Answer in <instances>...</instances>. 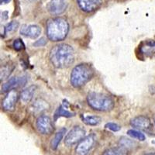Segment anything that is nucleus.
Returning a JSON list of instances; mask_svg holds the SVG:
<instances>
[{
    "label": "nucleus",
    "instance_id": "nucleus-17",
    "mask_svg": "<svg viewBox=\"0 0 155 155\" xmlns=\"http://www.w3.org/2000/svg\"><path fill=\"white\" fill-rule=\"evenodd\" d=\"M74 115H75V113L68 111V109H64L63 105H61V106H59V107L57 109L56 111H55L54 115V120L56 121L58 118H60L61 116L69 118V117H72V116H74Z\"/></svg>",
    "mask_w": 155,
    "mask_h": 155
},
{
    "label": "nucleus",
    "instance_id": "nucleus-6",
    "mask_svg": "<svg viewBox=\"0 0 155 155\" xmlns=\"http://www.w3.org/2000/svg\"><path fill=\"white\" fill-rule=\"evenodd\" d=\"M36 127L40 134L43 135H51L54 130L53 122L49 116L41 115L36 121Z\"/></svg>",
    "mask_w": 155,
    "mask_h": 155
},
{
    "label": "nucleus",
    "instance_id": "nucleus-28",
    "mask_svg": "<svg viewBox=\"0 0 155 155\" xmlns=\"http://www.w3.org/2000/svg\"><path fill=\"white\" fill-rule=\"evenodd\" d=\"M27 1H29V2H35V1H37V0H27Z\"/></svg>",
    "mask_w": 155,
    "mask_h": 155
},
{
    "label": "nucleus",
    "instance_id": "nucleus-11",
    "mask_svg": "<svg viewBox=\"0 0 155 155\" xmlns=\"http://www.w3.org/2000/svg\"><path fill=\"white\" fill-rule=\"evenodd\" d=\"M77 4L83 12L90 13L100 7L102 0H77Z\"/></svg>",
    "mask_w": 155,
    "mask_h": 155
},
{
    "label": "nucleus",
    "instance_id": "nucleus-27",
    "mask_svg": "<svg viewBox=\"0 0 155 155\" xmlns=\"http://www.w3.org/2000/svg\"><path fill=\"white\" fill-rule=\"evenodd\" d=\"M144 155H155L154 152H152V153H145Z\"/></svg>",
    "mask_w": 155,
    "mask_h": 155
},
{
    "label": "nucleus",
    "instance_id": "nucleus-5",
    "mask_svg": "<svg viewBox=\"0 0 155 155\" xmlns=\"http://www.w3.org/2000/svg\"><path fill=\"white\" fill-rule=\"evenodd\" d=\"M86 131L81 126H74L67 134L64 138V144L67 147H72L79 143L85 137Z\"/></svg>",
    "mask_w": 155,
    "mask_h": 155
},
{
    "label": "nucleus",
    "instance_id": "nucleus-22",
    "mask_svg": "<svg viewBox=\"0 0 155 155\" xmlns=\"http://www.w3.org/2000/svg\"><path fill=\"white\" fill-rule=\"evenodd\" d=\"M19 27V22L17 21H12L8 23L4 28V34H10L12 32L15 31Z\"/></svg>",
    "mask_w": 155,
    "mask_h": 155
},
{
    "label": "nucleus",
    "instance_id": "nucleus-7",
    "mask_svg": "<svg viewBox=\"0 0 155 155\" xmlns=\"http://www.w3.org/2000/svg\"><path fill=\"white\" fill-rule=\"evenodd\" d=\"M96 143V136L94 134L85 137L76 147L75 151L78 155H88Z\"/></svg>",
    "mask_w": 155,
    "mask_h": 155
},
{
    "label": "nucleus",
    "instance_id": "nucleus-24",
    "mask_svg": "<svg viewBox=\"0 0 155 155\" xmlns=\"http://www.w3.org/2000/svg\"><path fill=\"white\" fill-rule=\"evenodd\" d=\"M105 127L113 132H117V131L120 130V129H121V127L120 125L115 124V123H107L105 125Z\"/></svg>",
    "mask_w": 155,
    "mask_h": 155
},
{
    "label": "nucleus",
    "instance_id": "nucleus-1",
    "mask_svg": "<svg viewBox=\"0 0 155 155\" xmlns=\"http://www.w3.org/2000/svg\"><path fill=\"white\" fill-rule=\"evenodd\" d=\"M49 59L57 68L70 67L74 61V48L68 44H57L50 51Z\"/></svg>",
    "mask_w": 155,
    "mask_h": 155
},
{
    "label": "nucleus",
    "instance_id": "nucleus-25",
    "mask_svg": "<svg viewBox=\"0 0 155 155\" xmlns=\"http://www.w3.org/2000/svg\"><path fill=\"white\" fill-rule=\"evenodd\" d=\"M46 44H47V40L44 38V37H42L41 39H40V40L37 41L36 42H34V44H33V45H34V47H36V48H38V47L45 46Z\"/></svg>",
    "mask_w": 155,
    "mask_h": 155
},
{
    "label": "nucleus",
    "instance_id": "nucleus-12",
    "mask_svg": "<svg viewBox=\"0 0 155 155\" xmlns=\"http://www.w3.org/2000/svg\"><path fill=\"white\" fill-rule=\"evenodd\" d=\"M18 97H19V94L16 90L14 89L9 92V93L2 101V108L5 111H13L16 102H17Z\"/></svg>",
    "mask_w": 155,
    "mask_h": 155
},
{
    "label": "nucleus",
    "instance_id": "nucleus-14",
    "mask_svg": "<svg viewBox=\"0 0 155 155\" xmlns=\"http://www.w3.org/2000/svg\"><path fill=\"white\" fill-rule=\"evenodd\" d=\"M36 85H30L28 88H25L20 93V99L24 103H28L32 100L36 91Z\"/></svg>",
    "mask_w": 155,
    "mask_h": 155
},
{
    "label": "nucleus",
    "instance_id": "nucleus-19",
    "mask_svg": "<svg viewBox=\"0 0 155 155\" xmlns=\"http://www.w3.org/2000/svg\"><path fill=\"white\" fill-rule=\"evenodd\" d=\"M33 109H34V111L37 112V113H40L42 110H44V109H47V107H48V103H47L45 101L41 100V99H39V100H37L35 102H34L33 106Z\"/></svg>",
    "mask_w": 155,
    "mask_h": 155
},
{
    "label": "nucleus",
    "instance_id": "nucleus-20",
    "mask_svg": "<svg viewBox=\"0 0 155 155\" xmlns=\"http://www.w3.org/2000/svg\"><path fill=\"white\" fill-rule=\"evenodd\" d=\"M127 134L132 138H134V139L138 140L140 141H143L146 139V137H145L144 134H142L140 131L136 130H129L127 131Z\"/></svg>",
    "mask_w": 155,
    "mask_h": 155
},
{
    "label": "nucleus",
    "instance_id": "nucleus-15",
    "mask_svg": "<svg viewBox=\"0 0 155 155\" xmlns=\"http://www.w3.org/2000/svg\"><path fill=\"white\" fill-rule=\"evenodd\" d=\"M102 155H129L128 150L124 146L113 147L104 151Z\"/></svg>",
    "mask_w": 155,
    "mask_h": 155
},
{
    "label": "nucleus",
    "instance_id": "nucleus-3",
    "mask_svg": "<svg viewBox=\"0 0 155 155\" xmlns=\"http://www.w3.org/2000/svg\"><path fill=\"white\" fill-rule=\"evenodd\" d=\"M95 71L91 64L81 63L76 65L71 71L70 77L71 84L74 88H81L93 78Z\"/></svg>",
    "mask_w": 155,
    "mask_h": 155
},
{
    "label": "nucleus",
    "instance_id": "nucleus-13",
    "mask_svg": "<svg viewBox=\"0 0 155 155\" xmlns=\"http://www.w3.org/2000/svg\"><path fill=\"white\" fill-rule=\"evenodd\" d=\"M20 34L24 37L36 39L41 35V29L37 25H23L20 29Z\"/></svg>",
    "mask_w": 155,
    "mask_h": 155
},
{
    "label": "nucleus",
    "instance_id": "nucleus-23",
    "mask_svg": "<svg viewBox=\"0 0 155 155\" xmlns=\"http://www.w3.org/2000/svg\"><path fill=\"white\" fill-rule=\"evenodd\" d=\"M12 47L16 51H20L25 48V45L21 39H16L12 43Z\"/></svg>",
    "mask_w": 155,
    "mask_h": 155
},
{
    "label": "nucleus",
    "instance_id": "nucleus-26",
    "mask_svg": "<svg viewBox=\"0 0 155 155\" xmlns=\"http://www.w3.org/2000/svg\"><path fill=\"white\" fill-rule=\"evenodd\" d=\"M11 0H0V2H1V5L2 4H7L10 2Z\"/></svg>",
    "mask_w": 155,
    "mask_h": 155
},
{
    "label": "nucleus",
    "instance_id": "nucleus-4",
    "mask_svg": "<svg viewBox=\"0 0 155 155\" xmlns=\"http://www.w3.org/2000/svg\"><path fill=\"white\" fill-rule=\"evenodd\" d=\"M87 103L95 111L109 112L114 108L115 102L111 97L98 92H90L87 95Z\"/></svg>",
    "mask_w": 155,
    "mask_h": 155
},
{
    "label": "nucleus",
    "instance_id": "nucleus-16",
    "mask_svg": "<svg viewBox=\"0 0 155 155\" xmlns=\"http://www.w3.org/2000/svg\"><path fill=\"white\" fill-rule=\"evenodd\" d=\"M66 133V129L65 128H61L60 129L58 132L55 134L54 137L52 139V140L51 141V147L52 150H56L58 148V145L61 143L62 138L64 136Z\"/></svg>",
    "mask_w": 155,
    "mask_h": 155
},
{
    "label": "nucleus",
    "instance_id": "nucleus-9",
    "mask_svg": "<svg viewBox=\"0 0 155 155\" xmlns=\"http://www.w3.org/2000/svg\"><path fill=\"white\" fill-rule=\"evenodd\" d=\"M67 7L66 0H48L47 9L51 15L58 16L62 14Z\"/></svg>",
    "mask_w": 155,
    "mask_h": 155
},
{
    "label": "nucleus",
    "instance_id": "nucleus-10",
    "mask_svg": "<svg viewBox=\"0 0 155 155\" xmlns=\"http://www.w3.org/2000/svg\"><path fill=\"white\" fill-rule=\"evenodd\" d=\"M27 81V78L26 76L21 77H12L10 79L8 80L5 83H4L2 86V90L3 92H10L14 90L16 88L21 87L26 85Z\"/></svg>",
    "mask_w": 155,
    "mask_h": 155
},
{
    "label": "nucleus",
    "instance_id": "nucleus-21",
    "mask_svg": "<svg viewBox=\"0 0 155 155\" xmlns=\"http://www.w3.org/2000/svg\"><path fill=\"white\" fill-rule=\"evenodd\" d=\"M14 69V65H5L1 69V80L5 79L9 77Z\"/></svg>",
    "mask_w": 155,
    "mask_h": 155
},
{
    "label": "nucleus",
    "instance_id": "nucleus-18",
    "mask_svg": "<svg viewBox=\"0 0 155 155\" xmlns=\"http://www.w3.org/2000/svg\"><path fill=\"white\" fill-rule=\"evenodd\" d=\"M82 121L86 125L97 126L101 123L102 118L99 116H82Z\"/></svg>",
    "mask_w": 155,
    "mask_h": 155
},
{
    "label": "nucleus",
    "instance_id": "nucleus-2",
    "mask_svg": "<svg viewBox=\"0 0 155 155\" xmlns=\"http://www.w3.org/2000/svg\"><path fill=\"white\" fill-rule=\"evenodd\" d=\"M69 24L65 19L56 17L49 19L46 25V34L48 40L52 42H59L67 37Z\"/></svg>",
    "mask_w": 155,
    "mask_h": 155
},
{
    "label": "nucleus",
    "instance_id": "nucleus-29",
    "mask_svg": "<svg viewBox=\"0 0 155 155\" xmlns=\"http://www.w3.org/2000/svg\"><path fill=\"white\" fill-rule=\"evenodd\" d=\"M154 124H155V117H154Z\"/></svg>",
    "mask_w": 155,
    "mask_h": 155
},
{
    "label": "nucleus",
    "instance_id": "nucleus-8",
    "mask_svg": "<svg viewBox=\"0 0 155 155\" xmlns=\"http://www.w3.org/2000/svg\"><path fill=\"white\" fill-rule=\"evenodd\" d=\"M130 125L134 128L140 130L150 132L153 130V124L149 117L146 116H137L133 118L130 121Z\"/></svg>",
    "mask_w": 155,
    "mask_h": 155
}]
</instances>
